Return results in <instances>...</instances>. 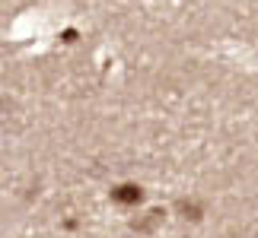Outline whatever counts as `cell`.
I'll use <instances>...</instances> for the list:
<instances>
[{"label":"cell","mask_w":258,"mask_h":238,"mask_svg":"<svg viewBox=\"0 0 258 238\" xmlns=\"http://www.w3.org/2000/svg\"><path fill=\"white\" fill-rule=\"evenodd\" d=\"M112 197L118 203H124V206H131V203H141V187L137 184H121V187H115Z\"/></svg>","instance_id":"1"}]
</instances>
